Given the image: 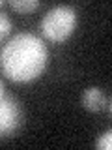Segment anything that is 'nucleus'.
<instances>
[{
    "label": "nucleus",
    "instance_id": "nucleus-1",
    "mask_svg": "<svg viewBox=\"0 0 112 150\" xmlns=\"http://www.w3.org/2000/svg\"><path fill=\"white\" fill-rule=\"evenodd\" d=\"M49 62V51L43 40L32 34H17L4 45L0 66L8 79L15 83H30L37 79Z\"/></svg>",
    "mask_w": 112,
    "mask_h": 150
},
{
    "label": "nucleus",
    "instance_id": "nucleus-2",
    "mask_svg": "<svg viewBox=\"0 0 112 150\" xmlns=\"http://www.w3.org/2000/svg\"><path fill=\"white\" fill-rule=\"evenodd\" d=\"M77 26V13L69 6H56L45 13L41 21V32L50 41H65Z\"/></svg>",
    "mask_w": 112,
    "mask_h": 150
},
{
    "label": "nucleus",
    "instance_id": "nucleus-3",
    "mask_svg": "<svg viewBox=\"0 0 112 150\" xmlns=\"http://www.w3.org/2000/svg\"><path fill=\"white\" fill-rule=\"evenodd\" d=\"M21 124V109L13 98L4 96L0 100V137L11 135Z\"/></svg>",
    "mask_w": 112,
    "mask_h": 150
},
{
    "label": "nucleus",
    "instance_id": "nucleus-4",
    "mask_svg": "<svg viewBox=\"0 0 112 150\" xmlns=\"http://www.w3.org/2000/svg\"><path fill=\"white\" fill-rule=\"evenodd\" d=\"M103 100H105V94H103L101 88H97V86H92V88H86L82 94V105H84V109H88V111H92V112H95V111H99L101 107H103Z\"/></svg>",
    "mask_w": 112,
    "mask_h": 150
},
{
    "label": "nucleus",
    "instance_id": "nucleus-5",
    "mask_svg": "<svg viewBox=\"0 0 112 150\" xmlns=\"http://www.w3.org/2000/svg\"><path fill=\"white\" fill-rule=\"evenodd\" d=\"M9 6L19 13H30V11L39 8V2L37 0H11Z\"/></svg>",
    "mask_w": 112,
    "mask_h": 150
},
{
    "label": "nucleus",
    "instance_id": "nucleus-6",
    "mask_svg": "<svg viewBox=\"0 0 112 150\" xmlns=\"http://www.w3.org/2000/svg\"><path fill=\"white\" fill-rule=\"evenodd\" d=\"M9 32H11V21H9L8 13L0 11V41H2Z\"/></svg>",
    "mask_w": 112,
    "mask_h": 150
},
{
    "label": "nucleus",
    "instance_id": "nucleus-7",
    "mask_svg": "<svg viewBox=\"0 0 112 150\" xmlns=\"http://www.w3.org/2000/svg\"><path fill=\"white\" fill-rule=\"evenodd\" d=\"M95 146L99 148V150H110L112 148V131H105V133L101 135L99 139H97V143H95Z\"/></svg>",
    "mask_w": 112,
    "mask_h": 150
},
{
    "label": "nucleus",
    "instance_id": "nucleus-8",
    "mask_svg": "<svg viewBox=\"0 0 112 150\" xmlns=\"http://www.w3.org/2000/svg\"><path fill=\"white\" fill-rule=\"evenodd\" d=\"M101 109H105L106 112H110L112 111V107H110V98L108 96H105V100H103V107Z\"/></svg>",
    "mask_w": 112,
    "mask_h": 150
},
{
    "label": "nucleus",
    "instance_id": "nucleus-9",
    "mask_svg": "<svg viewBox=\"0 0 112 150\" xmlns=\"http://www.w3.org/2000/svg\"><path fill=\"white\" fill-rule=\"evenodd\" d=\"M2 98H4V83L0 81V100H2Z\"/></svg>",
    "mask_w": 112,
    "mask_h": 150
},
{
    "label": "nucleus",
    "instance_id": "nucleus-10",
    "mask_svg": "<svg viewBox=\"0 0 112 150\" xmlns=\"http://www.w3.org/2000/svg\"><path fill=\"white\" fill-rule=\"evenodd\" d=\"M0 6H2V0H0Z\"/></svg>",
    "mask_w": 112,
    "mask_h": 150
}]
</instances>
